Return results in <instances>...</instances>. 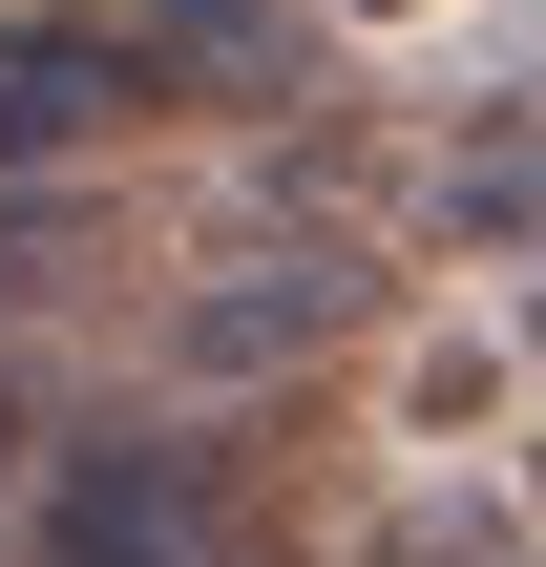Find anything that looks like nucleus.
Here are the masks:
<instances>
[{
    "mask_svg": "<svg viewBox=\"0 0 546 567\" xmlns=\"http://www.w3.org/2000/svg\"><path fill=\"white\" fill-rule=\"evenodd\" d=\"M126 42H147V84H274V42H295V0H147Z\"/></svg>",
    "mask_w": 546,
    "mask_h": 567,
    "instance_id": "obj_5",
    "label": "nucleus"
},
{
    "mask_svg": "<svg viewBox=\"0 0 546 567\" xmlns=\"http://www.w3.org/2000/svg\"><path fill=\"white\" fill-rule=\"evenodd\" d=\"M379 21H400V0H379Z\"/></svg>",
    "mask_w": 546,
    "mask_h": 567,
    "instance_id": "obj_7",
    "label": "nucleus"
},
{
    "mask_svg": "<svg viewBox=\"0 0 546 567\" xmlns=\"http://www.w3.org/2000/svg\"><path fill=\"white\" fill-rule=\"evenodd\" d=\"M105 126H147V42L126 21H63V0H0V189L84 168Z\"/></svg>",
    "mask_w": 546,
    "mask_h": 567,
    "instance_id": "obj_3",
    "label": "nucleus"
},
{
    "mask_svg": "<svg viewBox=\"0 0 546 567\" xmlns=\"http://www.w3.org/2000/svg\"><path fill=\"white\" fill-rule=\"evenodd\" d=\"M526 358H546V295H526Z\"/></svg>",
    "mask_w": 546,
    "mask_h": 567,
    "instance_id": "obj_6",
    "label": "nucleus"
},
{
    "mask_svg": "<svg viewBox=\"0 0 546 567\" xmlns=\"http://www.w3.org/2000/svg\"><path fill=\"white\" fill-rule=\"evenodd\" d=\"M463 252H546V105H484L463 147H442V189H421Z\"/></svg>",
    "mask_w": 546,
    "mask_h": 567,
    "instance_id": "obj_4",
    "label": "nucleus"
},
{
    "mask_svg": "<svg viewBox=\"0 0 546 567\" xmlns=\"http://www.w3.org/2000/svg\"><path fill=\"white\" fill-rule=\"evenodd\" d=\"M21 567H231V463H210V442H168V421L63 442L42 547H21Z\"/></svg>",
    "mask_w": 546,
    "mask_h": 567,
    "instance_id": "obj_1",
    "label": "nucleus"
},
{
    "mask_svg": "<svg viewBox=\"0 0 546 567\" xmlns=\"http://www.w3.org/2000/svg\"><path fill=\"white\" fill-rule=\"evenodd\" d=\"M358 316H379V252H337V231H295V252H210L189 316H168V379L253 400V379H295V358H337Z\"/></svg>",
    "mask_w": 546,
    "mask_h": 567,
    "instance_id": "obj_2",
    "label": "nucleus"
}]
</instances>
